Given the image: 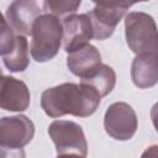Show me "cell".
Instances as JSON below:
<instances>
[{"mask_svg": "<svg viewBox=\"0 0 158 158\" xmlns=\"http://www.w3.org/2000/svg\"><path fill=\"white\" fill-rule=\"evenodd\" d=\"M131 78L133 84L139 89H148L158 81L157 53L137 54L131 65Z\"/></svg>", "mask_w": 158, "mask_h": 158, "instance_id": "cell-12", "label": "cell"}, {"mask_svg": "<svg viewBox=\"0 0 158 158\" xmlns=\"http://www.w3.org/2000/svg\"><path fill=\"white\" fill-rule=\"evenodd\" d=\"M35 136V125L25 115L4 116L0 118V156H11L21 151Z\"/></svg>", "mask_w": 158, "mask_h": 158, "instance_id": "cell-5", "label": "cell"}, {"mask_svg": "<svg viewBox=\"0 0 158 158\" xmlns=\"http://www.w3.org/2000/svg\"><path fill=\"white\" fill-rule=\"evenodd\" d=\"M40 15L41 9L35 0H14L7 6L6 21L17 35L28 36Z\"/></svg>", "mask_w": 158, "mask_h": 158, "instance_id": "cell-9", "label": "cell"}, {"mask_svg": "<svg viewBox=\"0 0 158 158\" xmlns=\"http://www.w3.org/2000/svg\"><path fill=\"white\" fill-rule=\"evenodd\" d=\"M63 46L67 53L81 48L94 37L93 25L88 14L68 15L63 17Z\"/></svg>", "mask_w": 158, "mask_h": 158, "instance_id": "cell-7", "label": "cell"}, {"mask_svg": "<svg viewBox=\"0 0 158 158\" xmlns=\"http://www.w3.org/2000/svg\"><path fill=\"white\" fill-rule=\"evenodd\" d=\"M91 1L95 2L96 6H101V7H116L123 10L128 9L126 0H91Z\"/></svg>", "mask_w": 158, "mask_h": 158, "instance_id": "cell-17", "label": "cell"}, {"mask_svg": "<svg viewBox=\"0 0 158 158\" xmlns=\"http://www.w3.org/2000/svg\"><path fill=\"white\" fill-rule=\"evenodd\" d=\"M1 19H4V16H2V14L0 12V20H1Z\"/></svg>", "mask_w": 158, "mask_h": 158, "instance_id": "cell-18", "label": "cell"}, {"mask_svg": "<svg viewBox=\"0 0 158 158\" xmlns=\"http://www.w3.org/2000/svg\"><path fill=\"white\" fill-rule=\"evenodd\" d=\"M80 83L86 84L95 89L98 94L104 98L109 95L116 84V73L115 70L107 65V64H100L93 73H90L88 77L81 78Z\"/></svg>", "mask_w": 158, "mask_h": 158, "instance_id": "cell-13", "label": "cell"}, {"mask_svg": "<svg viewBox=\"0 0 158 158\" xmlns=\"http://www.w3.org/2000/svg\"><path fill=\"white\" fill-rule=\"evenodd\" d=\"M101 96L86 84L63 83L46 89L41 95V106L52 118L64 115L89 117L99 107Z\"/></svg>", "mask_w": 158, "mask_h": 158, "instance_id": "cell-1", "label": "cell"}, {"mask_svg": "<svg viewBox=\"0 0 158 158\" xmlns=\"http://www.w3.org/2000/svg\"><path fill=\"white\" fill-rule=\"evenodd\" d=\"M101 64V54L99 49L88 43L79 49L68 53L67 67L77 77L85 78Z\"/></svg>", "mask_w": 158, "mask_h": 158, "instance_id": "cell-11", "label": "cell"}, {"mask_svg": "<svg viewBox=\"0 0 158 158\" xmlns=\"http://www.w3.org/2000/svg\"><path fill=\"white\" fill-rule=\"evenodd\" d=\"M15 44L14 30L9 26L5 19L0 20V56L10 53Z\"/></svg>", "mask_w": 158, "mask_h": 158, "instance_id": "cell-16", "label": "cell"}, {"mask_svg": "<svg viewBox=\"0 0 158 158\" xmlns=\"http://www.w3.org/2000/svg\"><path fill=\"white\" fill-rule=\"evenodd\" d=\"M126 10L123 9H116V7H101L95 6L91 11L86 12L94 31V40L104 41L109 38L121 19L125 16Z\"/></svg>", "mask_w": 158, "mask_h": 158, "instance_id": "cell-10", "label": "cell"}, {"mask_svg": "<svg viewBox=\"0 0 158 158\" xmlns=\"http://www.w3.org/2000/svg\"><path fill=\"white\" fill-rule=\"evenodd\" d=\"M31 36L32 58L37 63H46L59 52L63 40L62 22L54 15H40L33 22Z\"/></svg>", "mask_w": 158, "mask_h": 158, "instance_id": "cell-2", "label": "cell"}, {"mask_svg": "<svg viewBox=\"0 0 158 158\" xmlns=\"http://www.w3.org/2000/svg\"><path fill=\"white\" fill-rule=\"evenodd\" d=\"M48 135L53 141L57 156L77 154L86 157L88 143L80 125L68 120H56L48 126Z\"/></svg>", "mask_w": 158, "mask_h": 158, "instance_id": "cell-4", "label": "cell"}, {"mask_svg": "<svg viewBox=\"0 0 158 158\" xmlns=\"http://www.w3.org/2000/svg\"><path fill=\"white\" fill-rule=\"evenodd\" d=\"M4 64L5 67L12 73L25 72L30 64L28 57V42L26 36L16 35L15 36V44L10 53L4 56Z\"/></svg>", "mask_w": 158, "mask_h": 158, "instance_id": "cell-14", "label": "cell"}, {"mask_svg": "<svg viewBox=\"0 0 158 158\" xmlns=\"http://www.w3.org/2000/svg\"><path fill=\"white\" fill-rule=\"evenodd\" d=\"M1 75H2V70L0 69V77H1Z\"/></svg>", "mask_w": 158, "mask_h": 158, "instance_id": "cell-19", "label": "cell"}, {"mask_svg": "<svg viewBox=\"0 0 158 158\" xmlns=\"http://www.w3.org/2000/svg\"><path fill=\"white\" fill-rule=\"evenodd\" d=\"M138 127L136 111L123 101L111 104L104 115V128L106 133L117 141H128Z\"/></svg>", "mask_w": 158, "mask_h": 158, "instance_id": "cell-6", "label": "cell"}, {"mask_svg": "<svg viewBox=\"0 0 158 158\" xmlns=\"http://www.w3.org/2000/svg\"><path fill=\"white\" fill-rule=\"evenodd\" d=\"M81 4V0H43V11L59 17L74 14Z\"/></svg>", "mask_w": 158, "mask_h": 158, "instance_id": "cell-15", "label": "cell"}, {"mask_svg": "<svg viewBox=\"0 0 158 158\" xmlns=\"http://www.w3.org/2000/svg\"><path fill=\"white\" fill-rule=\"evenodd\" d=\"M125 37L135 54L157 53V25L151 15L142 11L128 12L125 16Z\"/></svg>", "mask_w": 158, "mask_h": 158, "instance_id": "cell-3", "label": "cell"}, {"mask_svg": "<svg viewBox=\"0 0 158 158\" xmlns=\"http://www.w3.org/2000/svg\"><path fill=\"white\" fill-rule=\"evenodd\" d=\"M31 94L25 81L11 75L0 77V109L12 112L26 111Z\"/></svg>", "mask_w": 158, "mask_h": 158, "instance_id": "cell-8", "label": "cell"}]
</instances>
